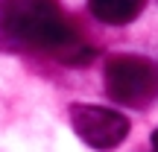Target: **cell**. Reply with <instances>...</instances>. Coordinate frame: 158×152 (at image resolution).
I'll use <instances>...</instances> for the list:
<instances>
[{"mask_svg":"<svg viewBox=\"0 0 158 152\" xmlns=\"http://www.w3.org/2000/svg\"><path fill=\"white\" fill-rule=\"evenodd\" d=\"M0 50L35 53L62 64H88L94 47L59 0H0Z\"/></svg>","mask_w":158,"mask_h":152,"instance_id":"obj_1","label":"cell"},{"mask_svg":"<svg viewBox=\"0 0 158 152\" xmlns=\"http://www.w3.org/2000/svg\"><path fill=\"white\" fill-rule=\"evenodd\" d=\"M106 94L117 105L129 108H147L158 97V68L149 59L135 53H117L106 62L102 70Z\"/></svg>","mask_w":158,"mask_h":152,"instance_id":"obj_2","label":"cell"},{"mask_svg":"<svg viewBox=\"0 0 158 152\" xmlns=\"http://www.w3.org/2000/svg\"><path fill=\"white\" fill-rule=\"evenodd\" d=\"M68 120L79 141L97 152L114 149L129 138V117L120 114L117 108L94 105V102H73L68 108Z\"/></svg>","mask_w":158,"mask_h":152,"instance_id":"obj_3","label":"cell"},{"mask_svg":"<svg viewBox=\"0 0 158 152\" xmlns=\"http://www.w3.org/2000/svg\"><path fill=\"white\" fill-rule=\"evenodd\" d=\"M147 0H88V12L106 27H126L138 21Z\"/></svg>","mask_w":158,"mask_h":152,"instance_id":"obj_4","label":"cell"},{"mask_svg":"<svg viewBox=\"0 0 158 152\" xmlns=\"http://www.w3.org/2000/svg\"><path fill=\"white\" fill-rule=\"evenodd\" d=\"M152 146H155V152H158V129L152 132Z\"/></svg>","mask_w":158,"mask_h":152,"instance_id":"obj_5","label":"cell"}]
</instances>
